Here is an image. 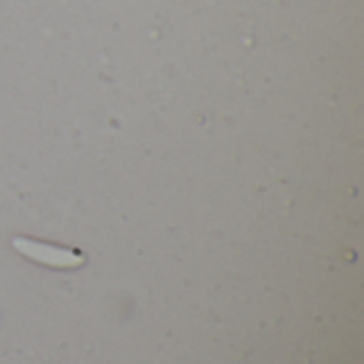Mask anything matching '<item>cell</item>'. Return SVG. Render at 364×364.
Returning a JSON list of instances; mask_svg holds the SVG:
<instances>
[{"mask_svg":"<svg viewBox=\"0 0 364 364\" xmlns=\"http://www.w3.org/2000/svg\"><path fill=\"white\" fill-rule=\"evenodd\" d=\"M13 245L21 254H26L28 258H32L36 262H43V264H49V267L70 269V267H77V264L83 262L81 256H77L75 252L60 250V247H51V245L36 243V241H30V239H13Z\"/></svg>","mask_w":364,"mask_h":364,"instance_id":"obj_1","label":"cell"}]
</instances>
